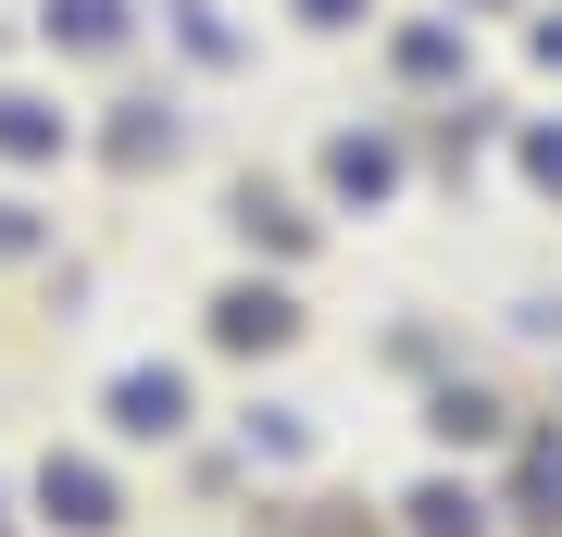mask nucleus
<instances>
[{
    "label": "nucleus",
    "instance_id": "nucleus-11",
    "mask_svg": "<svg viewBox=\"0 0 562 537\" xmlns=\"http://www.w3.org/2000/svg\"><path fill=\"white\" fill-rule=\"evenodd\" d=\"M525 500H538V513H562V438L525 450Z\"/></svg>",
    "mask_w": 562,
    "mask_h": 537
},
{
    "label": "nucleus",
    "instance_id": "nucleus-1",
    "mask_svg": "<svg viewBox=\"0 0 562 537\" xmlns=\"http://www.w3.org/2000/svg\"><path fill=\"white\" fill-rule=\"evenodd\" d=\"M288 325H301V313H288V288H225V313H213V338H225V350H276Z\"/></svg>",
    "mask_w": 562,
    "mask_h": 537
},
{
    "label": "nucleus",
    "instance_id": "nucleus-14",
    "mask_svg": "<svg viewBox=\"0 0 562 537\" xmlns=\"http://www.w3.org/2000/svg\"><path fill=\"white\" fill-rule=\"evenodd\" d=\"M538 63H562V25H538Z\"/></svg>",
    "mask_w": 562,
    "mask_h": 537
},
{
    "label": "nucleus",
    "instance_id": "nucleus-2",
    "mask_svg": "<svg viewBox=\"0 0 562 537\" xmlns=\"http://www.w3.org/2000/svg\"><path fill=\"white\" fill-rule=\"evenodd\" d=\"M38 500H50V525H76V537H101V525H113L101 462H50V476H38Z\"/></svg>",
    "mask_w": 562,
    "mask_h": 537
},
{
    "label": "nucleus",
    "instance_id": "nucleus-6",
    "mask_svg": "<svg viewBox=\"0 0 562 537\" xmlns=\"http://www.w3.org/2000/svg\"><path fill=\"white\" fill-rule=\"evenodd\" d=\"M0 150H13V163H38V150H63V125L38 113V100H0Z\"/></svg>",
    "mask_w": 562,
    "mask_h": 537
},
{
    "label": "nucleus",
    "instance_id": "nucleus-8",
    "mask_svg": "<svg viewBox=\"0 0 562 537\" xmlns=\"http://www.w3.org/2000/svg\"><path fill=\"white\" fill-rule=\"evenodd\" d=\"M438 438H501V400H475V388H450V400H438Z\"/></svg>",
    "mask_w": 562,
    "mask_h": 537
},
{
    "label": "nucleus",
    "instance_id": "nucleus-7",
    "mask_svg": "<svg viewBox=\"0 0 562 537\" xmlns=\"http://www.w3.org/2000/svg\"><path fill=\"white\" fill-rule=\"evenodd\" d=\"M413 537H475V500H462V488H425L413 500Z\"/></svg>",
    "mask_w": 562,
    "mask_h": 537
},
{
    "label": "nucleus",
    "instance_id": "nucleus-10",
    "mask_svg": "<svg viewBox=\"0 0 562 537\" xmlns=\"http://www.w3.org/2000/svg\"><path fill=\"white\" fill-rule=\"evenodd\" d=\"M401 63H413V76H450V63H462V38H450V25H413V38H401Z\"/></svg>",
    "mask_w": 562,
    "mask_h": 537
},
{
    "label": "nucleus",
    "instance_id": "nucleus-5",
    "mask_svg": "<svg viewBox=\"0 0 562 537\" xmlns=\"http://www.w3.org/2000/svg\"><path fill=\"white\" fill-rule=\"evenodd\" d=\"M50 38H63V51H113L125 13H113V0H50Z\"/></svg>",
    "mask_w": 562,
    "mask_h": 537
},
{
    "label": "nucleus",
    "instance_id": "nucleus-12",
    "mask_svg": "<svg viewBox=\"0 0 562 537\" xmlns=\"http://www.w3.org/2000/svg\"><path fill=\"white\" fill-rule=\"evenodd\" d=\"M525 176H538V188H562V125H538V138H525Z\"/></svg>",
    "mask_w": 562,
    "mask_h": 537
},
{
    "label": "nucleus",
    "instance_id": "nucleus-9",
    "mask_svg": "<svg viewBox=\"0 0 562 537\" xmlns=\"http://www.w3.org/2000/svg\"><path fill=\"white\" fill-rule=\"evenodd\" d=\"M150 150H176V125H162V113H150V100H138V113H125V125H113V163H150Z\"/></svg>",
    "mask_w": 562,
    "mask_h": 537
},
{
    "label": "nucleus",
    "instance_id": "nucleus-13",
    "mask_svg": "<svg viewBox=\"0 0 562 537\" xmlns=\"http://www.w3.org/2000/svg\"><path fill=\"white\" fill-rule=\"evenodd\" d=\"M301 13H313V25H350V13H362V0H301Z\"/></svg>",
    "mask_w": 562,
    "mask_h": 537
},
{
    "label": "nucleus",
    "instance_id": "nucleus-3",
    "mask_svg": "<svg viewBox=\"0 0 562 537\" xmlns=\"http://www.w3.org/2000/svg\"><path fill=\"white\" fill-rule=\"evenodd\" d=\"M113 425H125V438H176V425H188V388L176 376H125L113 388Z\"/></svg>",
    "mask_w": 562,
    "mask_h": 537
},
{
    "label": "nucleus",
    "instance_id": "nucleus-4",
    "mask_svg": "<svg viewBox=\"0 0 562 537\" xmlns=\"http://www.w3.org/2000/svg\"><path fill=\"white\" fill-rule=\"evenodd\" d=\"M325 176H338L350 200H387V188H401V150H387V138H338V150H325Z\"/></svg>",
    "mask_w": 562,
    "mask_h": 537
}]
</instances>
